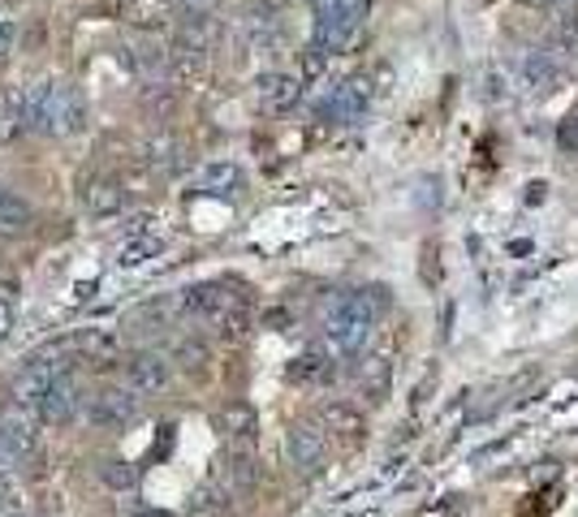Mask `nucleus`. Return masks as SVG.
Listing matches in <instances>:
<instances>
[{
  "label": "nucleus",
  "mask_w": 578,
  "mask_h": 517,
  "mask_svg": "<svg viewBox=\"0 0 578 517\" xmlns=\"http://www.w3.org/2000/svg\"><path fill=\"white\" fill-rule=\"evenodd\" d=\"M173 302H177L182 319L208 323L211 332L225 337V341H242L251 332V298L233 280H199V285L182 289Z\"/></svg>",
  "instance_id": "1"
},
{
  "label": "nucleus",
  "mask_w": 578,
  "mask_h": 517,
  "mask_svg": "<svg viewBox=\"0 0 578 517\" xmlns=\"http://www.w3.org/2000/svg\"><path fill=\"white\" fill-rule=\"evenodd\" d=\"M384 310V289H341L324 302V341L332 354H363Z\"/></svg>",
  "instance_id": "2"
},
{
  "label": "nucleus",
  "mask_w": 578,
  "mask_h": 517,
  "mask_svg": "<svg viewBox=\"0 0 578 517\" xmlns=\"http://www.w3.org/2000/svg\"><path fill=\"white\" fill-rule=\"evenodd\" d=\"M22 125L35 134H78L87 125V100L78 87L69 82H40L26 87V103H22Z\"/></svg>",
  "instance_id": "3"
},
{
  "label": "nucleus",
  "mask_w": 578,
  "mask_h": 517,
  "mask_svg": "<svg viewBox=\"0 0 578 517\" xmlns=\"http://www.w3.org/2000/svg\"><path fill=\"white\" fill-rule=\"evenodd\" d=\"M371 0H316V35H312V48L319 56H332V52H346L359 31H363V18H368Z\"/></svg>",
  "instance_id": "4"
},
{
  "label": "nucleus",
  "mask_w": 578,
  "mask_h": 517,
  "mask_svg": "<svg viewBox=\"0 0 578 517\" xmlns=\"http://www.w3.org/2000/svg\"><path fill=\"white\" fill-rule=\"evenodd\" d=\"M35 458H40V418L22 406L0 414V470L26 465Z\"/></svg>",
  "instance_id": "5"
},
{
  "label": "nucleus",
  "mask_w": 578,
  "mask_h": 517,
  "mask_svg": "<svg viewBox=\"0 0 578 517\" xmlns=\"http://www.w3.org/2000/svg\"><path fill=\"white\" fill-rule=\"evenodd\" d=\"M121 384L134 397H160L173 384V362L156 354V350H139V354H130L121 362Z\"/></svg>",
  "instance_id": "6"
},
{
  "label": "nucleus",
  "mask_w": 578,
  "mask_h": 517,
  "mask_svg": "<svg viewBox=\"0 0 578 517\" xmlns=\"http://www.w3.org/2000/svg\"><path fill=\"white\" fill-rule=\"evenodd\" d=\"M65 371H69V366H65L61 359H53V354H40V359H31V362H22V366H18V375H13L9 393H13V402H18L22 410H35V402L53 388Z\"/></svg>",
  "instance_id": "7"
},
{
  "label": "nucleus",
  "mask_w": 578,
  "mask_h": 517,
  "mask_svg": "<svg viewBox=\"0 0 578 517\" xmlns=\"http://www.w3.org/2000/svg\"><path fill=\"white\" fill-rule=\"evenodd\" d=\"M285 453L298 474H316L328 462V431L319 422H294L285 431Z\"/></svg>",
  "instance_id": "8"
},
{
  "label": "nucleus",
  "mask_w": 578,
  "mask_h": 517,
  "mask_svg": "<svg viewBox=\"0 0 578 517\" xmlns=\"http://www.w3.org/2000/svg\"><path fill=\"white\" fill-rule=\"evenodd\" d=\"M78 410H83V388H78V380H74L69 371L35 402V418H40L44 427H69V422L78 418Z\"/></svg>",
  "instance_id": "9"
},
{
  "label": "nucleus",
  "mask_w": 578,
  "mask_h": 517,
  "mask_svg": "<svg viewBox=\"0 0 578 517\" xmlns=\"http://www.w3.org/2000/svg\"><path fill=\"white\" fill-rule=\"evenodd\" d=\"M83 402H87L91 422H100V427H126V422H134L139 410H143V397H134L126 384H121V388H100V393H91V397H83Z\"/></svg>",
  "instance_id": "10"
},
{
  "label": "nucleus",
  "mask_w": 578,
  "mask_h": 517,
  "mask_svg": "<svg viewBox=\"0 0 578 517\" xmlns=\"http://www.w3.org/2000/svg\"><path fill=\"white\" fill-rule=\"evenodd\" d=\"M177 319H182V315H177V302L164 298V302H148V307L130 310V315H126V332H130L134 341H148V337L168 332Z\"/></svg>",
  "instance_id": "11"
},
{
  "label": "nucleus",
  "mask_w": 578,
  "mask_h": 517,
  "mask_svg": "<svg viewBox=\"0 0 578 517\" xmlns=\"http://www.w3.org/2000/svg\"><path fill=\"white\" fill-rule=\"evenodd\" d=\"M126 204H130V195H126V186L112 182V177H91V182L83 186V207H87L96 220H112V216H121Z\"/></svg>",
  "instance_id": "12"
},
{
  "label": "nucleus",
  "mask_w": 578,
  "mask_h": 517,
  "mask_svg": "<svg viewBox=\"0 0 578 517\" xmlns=\"http://www.w3.org/2000/svg\"><path fill=\"white\" fill-rule=\"evenodd\" d=\"M216 427L225 431V440H229L233 449H251L255 436H260V418H255V410H251L247 402H229L225 410L216 414Z\"/></svg>",
  "instance_id": "13"
},
{
  "label": "nucleus",
  "mask_w": 578,
  "mask_h": 517,
  "mask_svg": "<svg viewBox=\"0 0 578 517\" xmlns=\"http://www.w3.org/2000/svg\"><path fill=\"white\" fill-rule=\"evenodd\" d=\"M255 474H260V470H255L251 449H229V453L216 462V474H211V479H216L229 496H242V492L255 483Z\"/></svg>",
  "instance_id": "14"
},
{
  "label": "nucleus",
  "mask_w": 578,
  "mask_h": 517,
  "mask_svg": "<svg viewBox=\"0 0 578 517\" xmlns=\"http://www.w3.org/2000/svg\"><path fill=\"white\" fill-rule=\"evenodd\" d=\"M143 164L156 168V173H177V168L186 164V143H182L177 134L160 130V134H152V139L143 143Z\"/></svg>",
  "instance_id": "15"
},
{
  "label": "nucleus",
  "mask_w": 578,
  "mask_h": 517,
  "mask_svg": "<svg viewBox=\"0 0 578 517\" xmlns=\"http://www.w3.org/2000/svg\"><path fill=\"white\" fill-rule=\"evenodd\" d=\"M368 108V82H359V78H350V82H341L328 103L319 108L328 121H359V112Z\"/></svg>",
  "instance_id": "16"
},
{
  "label": "nucleus",
  "mask_w": 578,
  "mask_h": 517,
  "mask_svg": "<svg viewBox=\"0 0 578 517\" xmlns=\"http://www.w3.org/2000/svg\"><path fill=\"white\" fill-rule=\"evenodd\" d=\"M255 96L268 112H285V108H294L298 96H303V82L294 78V74H263L260 87H255Z\"/></svg>",
  "instance_id": "17"
},
{
  "label": "nucleus",
  "mask_w": 578,
  "mask_h": 517,
  "mask_svg": "<svg viewBox=\"0 0 578 517\" xmlns=\"http://www.w3.org/2000/svg\"><path fill=\"white\" fill-rule=\"evenodd\" d=\"M69 350L91 362H112L117 350H121V341H117V332H108V328H83V332H74Z\"/></svg>",
  "instance_id": "18"
},
{
  "label": "nucleus",
  "mask_w": 578,
  "mask_h": 517,
  "mask_svg": "<svg viewBox=\"0 0 578 517\" xmlns=\"http://www.w3.org/2000/svg\"><path fill=\"white\" fill-rule=\"evenodd\" d=\"M319 427H324V431H337L341 440H355V436H363V410L350 406V402H328V406L319 410Z\"/></svg>",
  "instance_id": "19"
},
{
  "label": "nucleus",
  "mask_w": 578,
  "mask_h": 517,
  "mask_svg": "<svg viewBox=\"0 0 578 517\" xmlns=\"http://www.w3.org/2000/svg\"><path fill=\"white\" fill-rule=\"evenodd\" d=\"M199 190L211 195V199H229V195H238V190H242V173H238V164H229V160L208 164V168L199 173Z\"/></svg>",
  "instance_id": "20"
},
{
  "label": "nucleus",
  "mask_w": 578,
  "mask_h": 517,
  "mask_svg": "<svg viewBox=\"0 0 578 517\" xmlns=\"http://www.w3.org/2000/svg\"><path fill=\"white\" fill-rule=\"evenodd\" d=\"M290 380L294 384H324V380H332V354L328 350H307L303 359L290 362Z\"/></svg>",
  "instance_id": "21"
},
{
  "label": "nucleus",
  "mask_w": 578,
  "mask_h": 517,
  "mask_svg": "<svg viewBox=\"0 0 578 517\" xmlns=\"http://www.w3.org/2000/svg\"><path fill=\"white\" fill-rule=\"evenodd\" d=\"M22 233H31V207L18 195L0 190V238H22Z\"/></svg>",
  "instance_id": "22"
},
{
  "label": "nucleus",
  "mask_w": 578,
  "mask_h": 517,
  "mask_svg": "<svg viewBox=\"0 0 578 517\" xmlns=\"http://www.w3.org/2000/svg\"><path fill=\"white\" fill-rule=\"evenodd\" d=\"M389 384H393V362L384 359V354H375V359L359 362V388L368 393L371 402H380Z\"/></svg>",
  "instance_id": "23"
},
{
  "label": "nucleus",
  "mask_w": 578,
  "mask_h": 517,
  "mask_svg": "<svg viewBox=\"0 0 578 517\" xmlns=\"http://www.w3.org/2000/svg\"><path fill=\"white\" fill-rule=\"evenodd\" d=\"M229 501H233V496H229V492H225L216 479H208V483H204V487L190 496L186 514H190V517H220L225 509H229Z\"/></svg>",
  "instance_id": "24"
},
{
  "label": "nucleus",
  "mask_w": 578,
  "mask_h": 517,
  "mask_svg": "<svg viewBox=\"0 0 578 517\" xmlns=\"http://www.w3.org/2000/svg\"><path fill=\"white\" fill-rule=\"evenodd\" d=\"M22 103H26V87H13L0 96V143L18 139L26 125H22Z\"/></svg>",
  "instance_id": "25"
},
{
  "label": "nucleus",
  "mask_w": 578,
  "mask_h": 517,
  "mask_svg": "<svg viewBox=\"0 0 578 517\" xmlns=\"http://www.w3.org/2000/svg\"><path fill=\"white\" fill-rule=\"evenodd\" d=\"M160 251H164V238H156V233H139V238H130V242H126L121 263H126V267H139V263L156 258Z\"/></svg>",
  "instance_id": "26"
},
{
  "label": "nucleus",
  "mask_w": 578,
  "mask_h": 517,
  "mask_svg": "<svg viewBox=\"0 0 578 517\" xmlns=\"http://www.w3.org/2000/svg\"><path fill=\"white\" fill-rule=\"evenodd\" d=\"M168 362H182L186 371L204 375V366H208V345H204V341H195V337H186V341L173 350V359H168Z\"/></svg>",
  "instance_id": "27"
},
{
  "label": "nucleus",
  "mask_w": 578,
  "mask_h": 517,
  "mask_svg": "<svg viewBox=\"0 0 578 517\" xmlns=\"http://www.w3.org/2000/svg\"><path fill=\"white\" fill-rule=\"evenodd\" d=\"M523 74H526V87H535V91H548V87H553V78H557V69H553V65H548V56H539V52H531V56H526Z\"/></svg>",
  "instance_id": "28"
},
{
  "label": "nucleus",
  "mask_w": 578,
  "mask_h": 517,
  "mask_svg": "<svg viewBox=\"0 0 578 517\" xmlns=\"http://www.w3.org/2000/svg\"><path fill=\"white\" fill-rule=\"evenodd\" d=\"M100 479H105L108 487L126 492V487H134V483H139V470H134L130 462H105L100 465Z\"/></svg>",
  "instance_id": "29"
},
{
  "label": "nucleus",
  "mask_w": 578,
  "mask_h": 517,
  "mask_svg": "<svg viewBox=\"0 0 578 517\" xmlns=\"http://www.w3.org/2000/svg\"><path fill=\"white\" fill-rule=\"evenodd\" d=\"M18 501H22V496H18L13 474H9V470H0V509H4V514H13V509H18Z\"/></svg>",
  "instance_id": "30"
},
{
  "label": "nucleus",
  "mask_w": 578,
  "mask_h": 517,
  "mask_svg": "<svg viewBox=\"0 0 578 517\" xmlns=\"http://www.w3.org/2000/svg\"><path fill=\"white\" fill-rule=\"evenodd\" d=\"M13 328H18V310L9 298H0V341H9L13 337Z\"/></svg>",
  "instance_id": "31"
},
{
  "label": "nucleus",
  "mask_w": 578,
  "mask_h": 517,
  "mask_svg": "<svg viewBox=\"0 0 578 517\" xmlns=\"http://www.w3.org/2000/svg\"><path fill=\"white\" fill-rule=\"evenodd\" d=\"M13 35H18V31H13V22H9V18H0V56L13 48Z\"/></svg>",
  "instance_id": "32"
},
{
  "label": "nucleus",
  "mask_w": 578,
  "mask_h": 517,
  "mask_svg": "<svg viewBox=\"0 0 578 517\" xmlns=\"http://www.w3.org/2000/svg\"><path fill=\"white\" fill-rule=\"evenodd\" d=\"M561 143H566V147H575V152H578V117L570 121V130H561Z\"/></svg>",
  "instance_id": "33"
},
{
  "label": "nucleus",
  "mask_w": 578,
  "mask_h": 517,
  "mask_svg": "<svg viewBox=\"0 0 578 517\" xmlns=\"http://www.w3.org/2000/svg\"><path fill=\"white\" fill-rule=\"evenodd\" d=\"M130 517H173V514H164V509H139V514H130Z\"/></svg>",
  "instance_id": "34"
}]
</instances>
